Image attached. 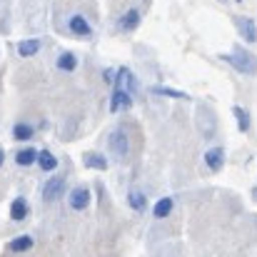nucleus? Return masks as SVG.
<instances>
[{
  "label": "nucleus",
  "instance_id": "b1692460",
  "mask_svg": "<svg viewBox=\"0 0 257 257\" xmlns=\"http://www.w3.org/2000/svg\"><path fill=\"white\" fill-rule=\"evenodd\" d=\"M252 197H255V200H257V187H255V190H252Z\"/></svg>",
  "mask_w": 257,
  "mask_h": 257
},
{
  "label": "nucleus",
  "instance_id": "20e7f679",
  "mask_svg": "<svg viewBox=\"0 0 257 257\" xmlns=\"http://www.w3.org/2000/svg\"><path fill=\"white\" fill-rule=\"evenodd\" d=\"M235 25H237V33L247 40V43H255L257 40V25L252 18H245V15H237L235 18Z\"/></svg>",
  "mask_w": 257,
  "mask_h": 257
},
{
  "label": "nucleus",
  "instance_id": "dca6fc26",
  "mask_svg": "<svg viewBox=\"0 0 257 257\" xmlns=\"http://www.w3.org/2000/svg\"><path fill=\"white\" fill-rule=\"evenodd\" d=\"M172 207H175V200L172 197H163V200H158V205L153 207V212H155V217H168L172 212Z\"/></svg>",
  "mask_w": 257,
  "mask_h": 257
},
{
  "label": "nucleus",
  "instance_id": "1a4fd4ad",
  "mask_svg": "<svg viewBox=\"0 0 257 257\" xmlns=\"http://www.w3.org/2000/svg\"><path fill=\"white\" fill-rule=\"evenodd\" d=\"M138 23H140V10L138 8H130L120 20H117V25H120V30H125V33H130V30H135L138 28Z\"/></svg>",
  "mask_w": 257,
  "mask_h": 257
},
{
  "label": "nucleus",
  "instance_id": "39448f33",
  "mask_svg": "<svg viewBox=\"0 0 257 257\" xmlns=\"http://www.w3.org/2000/svg\"><path fill=\"white\" fill-rule=\"evenodd\" d=\"M205 165L212 172H217L225 165V150H222L220 145H217V148H210V150L205 153Z\"/></svg>",
  "mask_w": 257,
  "mask_h": 257
},
{
  "label": "nucleus",
  "instance_id": "ddd939ff",
  "mask_svg": "<svg viewBox=\"0 0 257 257\" xmlns=\"http://www.w3.org/2000/svg\"><path fill=\"white\" fill-rule=\"evenodd\" d=\"M83 163H85L87 168H92V170H107V160L100 153H85L83 155Z\"/></svg>",
  "mask_w": 257,
  "mask_h": 257
},
{
  "label": "nucleus",
  "instance_id": "aec40b11",
  "mask_svg": "<svg viewBox=\"0 0 257 257\" xmlns=\"http://www.w3.org/2000/svg\"><path fill=\"white\" fill-rule=\"evenodd\" d=\"M58 68L65 70V73H73V70L78 68V58H75L73 53H63V55L58 58Z\"/></svg>",
  "mask_w": 257,
  "mask_h": 257
},
{
  "label": "nucleus",
  "instance_id": "423d86ee",
  "mask_svg": "<svg viewBox=\"0 0 257 257\" xmlns=\"http://www.w3.org/2000/svg\"><path fill=\"white\" fill-rule=\"evenodd\" d=\"M135 87H138V83H135L133 73H130L127 68H120V70H117V75H115V90H125V92H133Z\"/></svg>",
  "mask_w": 257,
  "mask_h": 257
},
{
  "label": "nucleus",
  "instance_id": "4be33fe9",
  "mask_svg": "<svg viewBox=\"0 0 257 257\" xmlns=\"http://www.w3.org/2000/svg\"><path fill=\"white\" fill-rule=\"evenodd\" d=\"M127 202H130V207H133V210H138V212H143V210L148 207L145 195H143V192H138V190H133V192L127 195Z\"/></svg>",
  "mask_w": 257,
  "mask_h": 257
},
{
  "label": "nucleus",
  "instance_id": "f03ea898",
  "mask_svg": "<svg viewBox=\"0 0 257 257\" xmlns=\"http://www.w3.org/2000/svg\"><path fill=\"white\" fill-rule=\"evenodd\" d=\"M107 150H110L115 158H125V155L130 153V138H127V133H125L122 127H117V130H112V133L107 135Z\"/></svg>",
  "mask_w": 257,
  "mask_h": 257
},
{
  "label": "nucleus",
  "instance_id": "5701e85b",
  "mask_svg": "<svg viewBox=\"0 0 257 257\" xmlns=\"http://www.w3.org/2000/svg\"><path fill=\"white\" fill-rule=\"evenodd\" d=\"M3 163H5V153H3V148H0V168H3Z\"/></svg>",
  "mask_w": 257,
  "mask_h": 257
},
{
  "label": "nucleus",
  "instance_id": "412c9836",
  "mask_svg": "<svg viewBox=\"0 0 257 257\" xmlns=\"http://www.w3.org/2000/svg\"><path fill=\"white\" fill-rule=\"evenodd\" d=\"M232 115L237 117V125H240V130H242V133H247V130H250V112H247L245 107L235 105V107H232Z\"/></svg>",
  "mask_w": 257,
  "mask_h": 257
},
{
  "label": "nucleus",
  "instance_id": "9b49d317",
  "mask_svg": "<svg viewBox=\"0 0 257 257\" xmlns=\"http://www.w3.org/2000/svg\"><path fill=\"white\" fill-rule=\"evenodd\" d=\"M40 40L38 38H28V40H20L18 43V53L23 55V58H33V55H38V50H40Z\"/></svg>",
  "mask_w": 257,
  "mask_h": 257
},
{
  "label": "nucleus",
  "instance_id": "2eb2a0df",
  "mask_svg": "<svg viewBox=\"0 0 257 257\" xmlns=\"http://www.w3.org/2000/svg\"><path fill=\"white\" fill-rule=\"evenodd\" d=\"M35 160H38V150H33V148H25V150H18V153H15V163L23 165V168L33 165Z\"/></svg>",
  "mask_w": 257,
  "mask_h": 257
},
{
  "label": "nucleus",
  "instance_id": "f3484780",
  "mask_svg": "<svg viewBox=\"0 0 257 257\" xmlns=\"http://www.w3.org/2000/svg\"><path fill=\"white\" fill-rule=\"evenodd\" d=\"M153 92H155V95H165V97H175V100H190L187 92L175 90V87H165V85H155L153 87Z\"/></svg>",
  "mask_w": 257,
  "mask_h": 257
},
{
  "label": "nucleus",
  "instance_id": "6e6552de",
  "mask_svg": "<svg viewBox=\"0 0 257 257\" xmlns=\"http://www.w3.org/2000/svg\"><path fill=\"white\" fill-rule=\"evenodd\" d=\"M68 200H70V207L73 210H85L87 205H90V190L87 187H75Z\"/></svg>",
  "mask_w": 257,
  "mask_h": 257
},
{
  "label": "nucleus",
  "instance_id": "f8f14e48",
  "mask_svg": "<svg viewBox=\"0 0 257 257\" xmlns=\"http://www.w3.org/2000/svg\"><path fill=\"white\" fill-rule=\"evenodd\" d=\"M10 217H13L15 222H20V220L28 217V202H25V197H15V200H13V205H10Z\"/></svg>",
  "mask_w": 257,
  "mask_h": 257
},
{
  "label": "nucleus",
  "instance_id": "4468645a",
  "mask_svg": "<svg viewBox=\"0 0 257 257\" xmlns=\"http://www.w3.org/2000/svg\"><path fill=\"white\" fill-rule=\"evenodd\" d=\"M35 163L40 165V170H45V172H50V170H55V168H58V158H55L53 153H48V150H40Z\"/></svg>",
  "mask_w": 257,
  "mask_h": 257
},
{
  "label": "nucleus",
  "instance_id": "6ab92c4d",
  "mask_svg": "<svg viewBox=\"0 0 257 257\" xmlns=\"http://www.w3.org/2000/svg\"><path fill=\"white\" fill-rule=\"evenodd\" d=\"M33 247V237L30 235H20L10 242V252H28Z\"/></svg>",
  "mask_w": 257,
  "mask_h": 257
},
{
  "label": "nucleus",
  "instance_id": "9d476101",
  "mask_svg": "<svg viewBox=\"0 0 257 257\" xmlns=\"http://www.w3.org/2000/svg\"><path fill=\"white\" fill-rule=\"evenodd\" d=\"M68 25H70V33H75V35H80V38H87V35L92 33L90 23H87L83 15H73V18L68 20Z\"/></svg>",
  "mask_w": 257,
  "mask_h": 257
},
{
  "label": "nucleus",
  "instance_id": "0eeeda50",
  "mask_svg": "<svg viewBox=\"0 0 257 257\" xmlns=\"http://www.w3.org/2000/svg\"><path fill=\"white\" fill-rule=\"evenodd\" d=\"M133 105V95L125 92V90H112V97H110V110L117 112V110H127Z\"/></svg>",
  "mask_w": 257,
  "mask_h": 257
},
{
  "label": "nucleus",
  "instance_id": "f257e3e1",
  "mask_svg": "<svg viewBox=\"0 0 257 257\" xmlns=\"http://www.w3.org/2000/svg\"><path fill=\"white\" fill-rule=\"evenodd\" d=\"M222 60L230 63V65H232L237 73H242V75H257V55H252L250 50H245L242 45H235L232 53L222 55Z\"/></svg>",
  "mask_w": 257,
  "mask_h": 257
},
{
  "label": "nucleus",
  "instance_id": "a211bd4d",
  "mask_svg": "<svg viewBox=\"0 0 257 257\" xmlns=\"http://www.w3.org/2000/svg\"><path fill=\"white\" fill-rule=\"evenodd\" d=\"M33 135H35V127L28 125V122H18V125L13 127V138H15V140H30Z\"/></svg>",
  "mask_w": 257,
  "mask_h": 257
},
{
  "label": "nucleus",
  "instance_id": "7ed1b4c3",
  "mask_svg": "<svg viewBox=\"0 0 257 257\" xmlns=\"http://www.w3.org/2000/svg\"><path fill=\"white\" fill-rule=\"evenodd\" d=\"M63 190H65V180L63 177H50L45 182V187H43V200L45 202H55L63 195Z\"/></svg>",
  "mask_w": 257,
  "mask_h": 257
}]
</instances>
